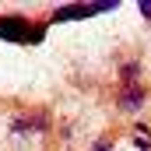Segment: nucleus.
Returning a JSON list of instances; mask_svg holds the SVG:
<instances>
[{"label":"nucleus","mask_w":151,"mask_h":151,"mask_svg":"<svg viewBox=\"0 0 151 151\" xmlns=\"http://www.w3.org/2000/svg\"><path fill=\"white\" fill-rule=\"evenodd\" d=\"M46 28L39 21H28L21 14H0V39L7 42H42Z\"/></svg>","instance_id":"nucleus-1"},{"label":"nucleus","mask_w":151,"mask_h":151,"mask_svg":"<svg viewBox=\"0 0 151 151\" xmlns=\"http://www.w3.org/2000/svg\"><path fill=\"white\" fill-rule=\"evenodd\" d=\"M116 106H119V113H141V106H144V84H123L119 88V95H116Z\"/></svg>","instance_id":"nucleus-2"},{"label":"nucleus","mask_w":151,"mask_h":151,"mask_svg":"<svg viewBox=\"0 0 151 151\" xmlns=\"http://www.w3.org/2000/svg\"><path fill=\"white\" fill-rule=\"evenodd\" d=\"M49 127V116L46 113H35V116H18L14 123H11V134L14 137H32V134H42Z\"/></svg>","instance_id":"nucleus-3"},{"label":"nucleus","mask_w":151,"mask_h":151,"mask_svg":"<svg viewBox=\"0 0 151 151\" xmlns=\"http://www.w3.org/2000/svg\"><path fill=\"white\" fill-rule=\"evenodd\" d=\"M134 144L141 151H151V130L148 127H137V130H134Z\"/></svg>","instance_id":"nucleus-4"},{"label":"nucleus","mask_w":151,"mask_h":151,"mask_svg":"<svg viewBox=\"0 0 151 151\" xmlns=\"http://www.w3.org/2000/svg\"><path fill=\"white\" fill-rule=\"evenodd\" d=\"M137 70H141L137 63H127V67H123V84H134V77H137Z\"/></svg>","instance_id":"nucleus-5"},{"label":"nucleus","mask_w":151,"mask_h":151,"mask_svg":"<svg viewBox=\"0 0 151 151\" xmlns=\"http://www.w3.org/2000/svg\"><path fill=\"white\" fill-rule=\"evenodd\" d=\"M91 151H116V144L109 141V137H99V141L91 144Z\"/></svg>","instance_id":"nucleus-6"},{"label":"nucleus","mask_w":151,"mask_h":151,"mask_svg":"<svg viewBox=\"0 0 151 151\" xmlns=\"http://www.w3.org/2000/svg\"><path fill=\"white\" fill-rule=\"evenodd\" d=\"M141 14H144V18H151V0H144V4H141Z\"/></svg>","instance_id":"nucleus-7"}]
</instances>
